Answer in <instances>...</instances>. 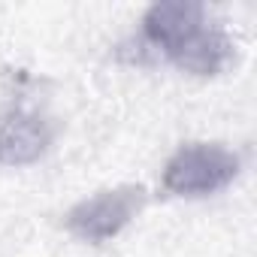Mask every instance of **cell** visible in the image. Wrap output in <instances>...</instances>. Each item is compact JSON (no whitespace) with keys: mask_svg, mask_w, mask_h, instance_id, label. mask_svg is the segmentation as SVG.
<instances>
[{"mask_svg":"<svg viewBox=\"0 0 257 257\" xmlns=\"http://www.w3.org/2000/svg\"><path fill=\"white\" fill-rule=\"evenodd\" d=\"M239 155L218 143L182 146L164 167V188L176 197H209L239 176Z\"/></svg>","mask_w":257,"mask_h":257,"instance_id":"6da1fadb","label":"cell"},{"mask_svg":"<svg viewBox=\"0 0 257 257\" xmlns=\"http://www.w3.org/2000/svg\"><path fill=\"white\" fill-rule=\"evenodd\" d=\"M146 200L149 194L143 185H121L112 191H100L67 212V230L82 242H106L143 212Z\"/></svg>","mask_w":257,"mask_h":257,"instance_id":"7a4b0ae2","label":"cell"},{"mask_svg":"<svg viewBox=\"0 0 257 257\" xmlns=\"http://www.w3.org/2000/svg\"><path fill=\"white\" fill-rule=\"evenodd\" d=\"M206 28V10L194 0H164L155 4L143 19V43L167 61Z\"/></svg>","mask_w":257,"mask_h":257,"instance_id":"3957f363","label":"cell"},{"mask_svg":"<svg viewBox=\"0 0 257 257\" xmlns=\"http://www.w3.org/2000/svg\"><path fill=\"white\" fill-rule=\"evenodd\" d=\"M52 140H55V131L43 115L13 109L0 121V164L28 167L49 152Z\"/></svg>","mask_w":257,"mask_h":257,"instance_id":"277c9868","label":"cell"},{"mask_svg":"<svg viewBox=\"0 0 257 257\" xmlns=\"http://www.w3.org/2000/svg\"><path fill=\"white\" fill-rule=\"evenodd\" d=\"M179 70L194 73V76H215L221 73L230 61H233V43L221 28H203L197 31L173 58H170Z\"/></svg>","mask_w":257,"mask_h":257,"instance_id":"5b68a950","label":"cell"}]
</instances>
